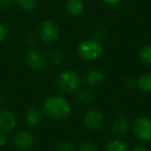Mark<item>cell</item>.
Wrapping results in <instances>:
<instances>
[{
    "mask_svg": "<svg viewBox=\"0 0 151 151\" xmlns=\"http://www.w3.org/2000/svg\"><path fill=\"white\" fill-rule=\"evenodd\" d=\"M17 125V117L9 110L0 111V132L9 134L13 132Z\"/></svg>",
    "mask_w": 151,
    "mask_h": 151,
    "instance_id": "9c48e42d",
    "label": "cell"
},
{
    "mask_svg": "<svg viewBox=\"0 0 151 151\" xmlns=\"http://www.w3.org/2000/svg\"><path fill=\"white\" fill-rule=\"evenodd\" d=\"M105 80V73L99 68H90L84 75V82L89 87H97Z\"/></svg>",
    "mask_w": 151,
    "mask_h": 151,
    "instance_id": "30bf717a",
    "label": "cell"
},
{
    "mask_svg": "<svg viewBox=\"0 0 151 151\" xmlns=\"http://www.w3.org/2000/svg\"><path fill=\"white\" fill-rule=\"evenodd\" d=\"M7 33H9L7 27L4 24L0 23V42H2L5 40V37L7 36Z\"/></svg>",
    "mask_w": 151,
    "mask_h": 151,
    "instance_id": "cb8c5ba5",
    "label": "cell"
},
{
    "mask_svg": "<svg viewBox=\"0 0 151 151\" xmlns=\"http://www.w3.org/2000/svg\"><path fill=\"white\" fill-rule=\"evenodd\" d=\"M80 77L71 69L61 71L56 78V86L64 93H73L80 87Z\"/></svg>",
    "mask_w": 151,
    "mask_h": 151,
    "instance_id": "3957f363",
    "label": "cell"
},
{
    "mask_svg": "<svg viewBox=\"0 0 151 151\" xmlns=\"http://www.w3.org/2000/svg\"><path fill=\"white\" fill-rule=\"evenodd\" d=\"M105 151H128V148L124 142L118 139H113L106 143Z\"/></svg>",
    "mask_w": 151,
    "mask_h": 151,
    "instance_id": "9a60e30c",
    "label": "cell"
},
{
    "mask_svg": "<svg viewBox=\"0 0 151 151\" xmlns=\"http://www.w3.org/2000/svg\"><path fill=\"white\" fill-rule=\"evenodd\" d=\"M24 119H25V122L29 126H36L42 121V115L40 110L36 109V108H29V109L25 112Z\"/></svg>",
    "mask_w": 151,
    "mask_h": 151,
    "instance_id": "7c38bea8",
    "label": "cell"
},
{
    "mask_svg": "<svg viewBox=\"0 0 151 151\" xmlns=\"http://www.w3.org/2000/svg\"><path fill=\"white\" fill-rule=\"evenodd\" d=\"M106 36H107V28L104 25L97 26L94 29V31H93V38L99 40V42H101V40L106 38Z\"/></svg>",
    "mask_w": 151,
    "mask_h": 151,
    "instance_id": "ffe728a7",
    "label": "cell"
},
{
    "mask_svg": "<svg viewBox=\"0 0 151 151\" xmlns=\"http://www.w3.org/2000/svg\"><path fill=\"white\" fill-rule=\"evenodd\" d=\"M27 42L29 46H34L36 44V38L34 35H29L27 37Z\"/></svg>",
    "mask_w": 151,
    "mask_h": 151,
    "instance_id": "83f0119b",
    "label": "cell"
},
{
    "mask_svg": "<svg viewBox=\"0 0 151 151\" xmlns=\"http://www.w3.org/2000/svg\"><path fill=\"white\" fill-rule=\"evenodd\" d=\"M5 101H6V99H5V96L3 94H0V106H2L5 104Z\"/></svg>",
    "mask_w": 151,
    "mask_h": 151,
    "instance_id": "f546056e",
    "label": "cell"
},
{
    "mask_svg": "<svg viewBox=\"0 0 151 151\" xmlns=\"http://www.w3.org/2000/svg\"><path fill=\"white\" fill-rule=\"evenodd\" d=\"M7 143V136L5 132H0V148L3 146H5Z\"/></svg>",
    "mask_w": 151,
    "mask_h": 151,
    "instance_id": "4316f807",
    "label": "cell"
},
{
    "mask_svg": "<svg viewBox=\"0 0 151 151\" xmlns=\"http://www.w3.org/2000/svg\"><path fill=\"white\" fill-rule=\"evenodd\" d=\"M34 142H35V139H34L33 134L26 130H21V132H17L14 134L13 139H12L14 147H16L19 150L30 149L34 145Z\"/></svg>",
    "mask_w": 151,
    "mask_h": 151,
    "instance_id": "8992f818",
    "label": "cell"
},
{
    "mask_svg": "<svg viewBox=\"0 0 151 151\" xmlns=\"http://www.w3.org/2000/svg\"><path fill=\"white\" fill-rule=\"evenodd\" d=\"M79 151H99L97 146L91 141H85V142L81 143L79 146Z\"/></svg>",
    "mask_w": 151,
    "mask_h": 151,
    "instance_id": "7402d4cb",
    "label": "cell"
},
{
    "mask_svg": "<svg viewBox=\"0 0 151 151\" xmlns=\"http://www.w3.org/2000/svg\"></svg>",
    "mask_w": 151,
    "mask_h": 151,
    "instance_id": "4dcf8cb0",
    "label": "cell"
},
{
    "mask_svg": "<svg viewBox=\"0 0 151 151\" xmlns=\"http://www.w3.org/2000/svg\"><path fill=\"white\" fill-rule=\"evenodd\" d=\"M103 52L104 48L101 42L94 38L83 40L78 45V48H77L79 57L85 61L96 60L103 55Z\"/></svg>",
    "mask_w": 151,
    "mask_h": 151,
    "instance_id": "7a4b0ae2",
    "label": "cell"
},
{
    "mask_svg": "<svg viewBox=\"0 0 151 151\" xmlns=\"http://www.w3.org/2000/svg\"><path fill=\"white\" fill-rule=\"evenodd\" d=\"M137 86L144 92H151V73L139 76L137 79Z\"/></svg>",
    "mask_w": 151,
    "mask_h": 151,
    "instance_id": "5bb4252c",
    "label": "cell"
},
{
    "mask_svg": "<svg viewBox=\"0 0 151 151\" xmlns=\"http://www.w3.org/2000/svg\"><path fill=\"white\" fill-rule=\"evenodd\" d=\"M104 121V116L97 110H89L83 117V125L91 132H96L101 128Z\"/></svg>",
    "mask_w": 151,
    "mask_h": 151,
    "instance_id": "52a82bcc",
    "label": "cell"
},
{
    "mask_svg": "<svg viewBox=\"0 0 151 151\" xmlns=\"http://www.w3.org/2000/svg\"><path fill=\"white\" fill-rule=\"evenodd\" d=\"M49 59H50L51 63L54 65H60L61 63L63 62V54L60 50L58 49H55V50H52L49 54Z\"/></svg>",
    "mask_w": 151,
    "mask_h": 151,
    "instance_id": "d6986e66",
    "label": "cell"
},
{
    "mask_svg": "<svg viewBox=\"0 0 151 151\" xmlns=\"http://www.w3.org/2000/svg\"><path fill=\"white\" fill-rule=\"evenodd\" d=\"M130 127V123L128 119L124 117L118 118L112 125V132L114 136L118 137V138H123L126 134L128 132Z\"/></svg>",
    "mask_w": 151,
    "mask_h": 151,
    "instance_id": "8fae6325",
    "label": "cell"
},
{
    "mask_svg": "<svg viewBox=\"0 0 151 151\" xmlns=\"http://www.w3.org/2000/svg\"><path fill=\"white\" fill-rule=\"evenodd\" d=\"M26 64L32 70H42L46 66V59L42 53L36 49L28 51L25 56Z\"/></svg>",
    "mask_w": 151,
    "mask_h": 151,
    "instance_id": "ba28073f",
    "label": "cell"
},
{
    "mask_svg": "<svg viewBox=\"0 0 151 151\" xmlns=\"http://www.w3.org/2000/svg\"><path fill=\"white\" fill-rule=\"evenodd\" d=\"M139 57L141 61L146 64H151V45H146L139 51Z\"/></svg>",
    "mask_w": 151,
    "mask_h": 151,
    "instance_id": "ac0fdd59",
    "label": "cell"
},
{
    "mask_svg": "<svg viewBox=\"0 0 151 151\" xmlns=\"http://www.w3.org/2000/svg\"><path fill=\"white\" fill-rule=\"evenodd\" d=\"M60 36V30L57 23L53 20H45L40 26V37L45 44H54Z\"/></svg>",
    "mask_w": 151,
    "mask_h": 151,
    "instance_id": "5b68a950",
    "label": "cell"
},
{
    "mask_svg": "<svg viewBox=\"0 0 151 151\" xmlns=\"http://www.w3.org/2000/svg\"><path fill=\"white\" fill-rule=\"evenodd\" d=\"M15 2L21 11L27 13L33 12L37 7V0H15Z\"/></svg>",
    "mask_w": 151,
    "mask_h": 151,
    "instance_id": "2e32d148",
    "label": "cell"
},
{
    "mask_svg": "<svg viewBox=\"0 0 151 151\" xmlns=\"http://www.w3.org/2000/svg\"><path fill=\"white\" fill-rule=\"evenodd\" d=\"M57 151H76V146L71 141H62L57 146Z\"/></svg>",
    "mask_w": 151,
    "mask_h": 151,
    "instance_id": "44dd1931",
    "label": "cell"
},
{
    "mask_svg": "<svg viewBox=\"0 0 151 151\" xmlns=\"http://www.w3.org/2000/svg\"><path fill=\"white\" fill-rule=\"evenodd\" d=\"M42 114L51 120H64L71 113V106L61 95H51L44 101L42 106Z\"/></svg>",
    "mask_w": 151,
    "mask_h": 151,
    "instance_id": "6da1fadb",
    "label": "cell"
},
{
    "mask_svg": "<svg viewBox=\"0 0 151 151\" xmlns=\"http://www.w3.org/2000/svg\"><path fill=\"white\" fill-rule=\"evenodd\" d=\"M15 0H0V9H9L13 6V3Z\"/></svg>",
    "mask_w": 151,
    "mask_h": 151,
    "instance_id": "d4e9b609",
    "label": "cell"
},
{
    "mask_svg": "<svg viewBox=\"0 0 151 151\" xmlns=\"http://www.w3.org/2000/svg\"><path fill=\"white\" fill-rule=\"evenodd\" d=\"M85 5L83 0H67L66 12L71 17H78L84 12Z\"/></svg>",
    "mask_w": 151,
    "mask_h": 151,
    "instance_id": "4fadbf2b",
    "label": "cell"
},
{
    "mask_svg": "<svg viewBox=\"0 0 151 151\" xmlns=\"http://www.w3.org/2000/svg\"><path fill=\"white\" fill-rule=\"evenodd\" d=\"M132 151H149L146 147L142 146V145H139V146H136Z\"/></svg>",
    "mask_w": 151,
    "mask_h": 151,
    "instance_id": "f1b7e54d",
    "label": "cell"
},
{
    "mask_svg": "<svg viewBox=\"0 0 151 151\" xmlns=\"http://www.w3.org/2000/svg\"><path fill=\"white\" fill-rule=\"evenodd\" d=\"M123 85L126 87V88H132V87L137 85V80L134 78V77H132V76H127V77L124 78Z\"/></svg>",
    "mask_w": 151,
    "mask_h": 151,
    "instance_id": "603a6c76",
    "label": "cell"
},
{
    "mask_svg": "<svg viewBox=\"0 0 151 151\" xmlns=\"http://www.w3.org/2000/svg\"><path fill=\"white\" fill-rule=\"evenodd\" d=\"M101 2L106 5H109V6H114V5H118L119 3L122 2V0H101Z\"/></svg>",
    "mask_w": 151,
    "mask_h": 151,
    "instance_id": "484cf974",
    "label": "cell"
},
{
    "mask_svg": "<svg viewBox=\"0 0 151 151\" xmlns=\"http://www.w3.org/2000/svg\"><path fill=\"white\" fill-rule=\"evenodd\" d=\"M77 99L81 105L88 106L90 104H92V101H94V96H93L92 92L89 90H81L80 92L77 94Z\"/></svg>",
    "mask_w": 151,
    "mask_h": 151,
    "instance_id": "e0dca14e",
    "label": "cell"
},
{
    "mask_svg": "<svg viewBox=\"0 0 151 151\" xmlns=\"http://www.w3.org/2000/svg\"><path fill=\"white\" fill-rule=\"evenodd\" d=\"M132 134L138 140L147 142L151 140V118L148 116H139L132 125Z\"/></svg>",
    "mask_w": 151,
    "mask_h": 151,
    "instance_id": "277c9868",
    "label": "cell"
}]
</instances>
